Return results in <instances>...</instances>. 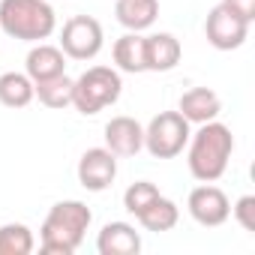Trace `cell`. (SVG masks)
Here are the masks:
<instances>
[{"instance_id":"cell-1","label":"cell","mask_w":255,"mask_h":255,"mask_svg":"<svg viewBox=\"0 0 255 255\" xmlns=\"http://www.w3.org/2000/svg\"><path fill=\"white\" fill-rule=\"evenodd\" d=\"M186 144H189V156H186L189 174L198 183H216L228 171L234 153V135L225 123L219 120L198 123V132H192Z\"/></svg>"},{"instance_id":"cell-2","label":"cell","mask_w":255,"mask_h":255,"mask_svg":"<svg viewBox=\"0 0 255 255\" xmlns=\"http://www.w3.org/2000/svg\"><path fill=\"white\" fill-rule=\"evenodd\" d=\"M93 222V213L84 201H57L42 228H39V249L45 255H72L81 243H84V234Z\"/></svg>"},{"instance_id":"cell-3","label":"cell","mask_w":255,"mask_h":255,"mask_svg":"<svg viewBox=\"0 0 255 255\" xmlns=\"http://www.w3.org/2000/svg\"><path fill=\"white\" fill-rule=\"evenodd\" d=\"M0 30L21 42H42L57 30L48 0H0Z\"/></svg>"},{"instance_id":"cell-4","label":"cell","mask_w":255,"mask_h":255,"mask_svg":"<svg viewBox=\"0 0 255 255\" xmlns=\"http://www.w3.org/2000/svg\"><path fill=\"white\" fill-rule=\"evenodd\" d=\"M123 93V78L111 66H90L72 81V105L75 111L93 117L102 108L114 105Z\"/></svg>"},{"instance_id":"cell-5","label":"cell","mask_w":255,"mask_h":255,"mask_svg":"<svg viewBox=\"0 0 255 255\" xmlns=\"http://www.w3.org/2000/svg\"><path fill=\"white\" fill-rule=\"evenodd\" d=\"M189 120L180 111H159L147 126H144V147L153 159H174L183 153L192 129Z\"/></svg>"},{"instance_id":"cell-6","label":"cell","mask_w":255,"mask_h":255,"mask_svg":"<svg viewBox=\"0 0 255 255\" xmlns=\"http://www.w3.org/2000/svg\"><path fill=\"white\" fill-rule=\"evenodd\" d=\"M105 33L93 15H72L60 30V51L72 60H93L102 51Z\"/></svg>"},{"instance_id":"cell-7","label":"cell","mask_w":255,"mask_h":255,"mask_svg":"<svg viewBox=\"0 0 255 255\" xmlns=\"http://www.w3.org/2000/svg\"><path fill=\"white\" fill-rule=\"evenodd\" d=\"M204 36L216 51H234L246 42L249 36V21L240 18L237 12H231L225 3L213 6L207 21H204Z\"/></svg>"},{"instance_id":"cell-8","label":"cell","mask_w":255,"mask_h":255,"mask_svg":"<svg viewBox=\"0 0 255 255\" xmlns=\"http://www.w3.org/2000/svg\"><path fill=\"white\" fill-rule=\"evenodd\" d=\"M186 207H189V216H192L198 225H204V228H219V225H225L228 216H231V201H228V195H225L219 186H213V183L195 186V189L189 192V198H186Z\"/></svg>"},{"instance_id":"cell-9","label":"cell","mask_w":255,"mask_h":255,"mask_svg":"<svg viewBox=\"0 0 255 255\" xmlns=\"http://www.w3.org/2000/svg\"><path fill=\"white\" fill-rule=\"evenodd\" d=\"M117 177V156L108 147H90L78 159V183L87 192H102Z\"/></svg>"},{"instance_id":"cell-10","label":"cell","mask_w":255,"mask_h":255,"mask_svg":"<svg viewBox=\"0 0 255 255\" xmlns=\"http://www.w3.org/2000/svg\"><path fill=\"white\" fill-rule=\"evenodd\" d=\"M105 147L114 156H135L144 147V126L135 117H111L105 123Z\"/></svg>"},{"instance_id":"cell-11","label":"cell","mask_w":255,"mask_h":255,"mask_svg":"<svg viewBox=\"0 0 255 255\" xmlns=\"http://www.w3.org/2000/svg\"><path fill=\"white\" fill-rule=\"evenodd\" d=\"M183 57L180 39L174 33H150L144 36V69L147 72H171Z\"/></svg>"},{"instance_id":"cell-12","label":"cell","mask_w":255,"mask_h":255,"mask_svg":"<svg viewBox=\"0 0 255 255\" xmlns=\"http://www.w3.org/2000/svg\"><path fill=\"white\" fill-rule=\"evenodd\" d=\"M99 255H138L141 252V234L129 222H105L96 237Z\"/></svg>"},{"instance_id":"cell-13","label":"cell","mask_w":255,"mask_h":255,"mask_svg":"<svg viewBox=\"0 0 255 255\" xmlns=\"http://www.w3.org/2000/svg\"><path fill=\"white\" fill-rule=\"evenodd\" d=\"M24 72L30 75V81H45V78H54V75H63L66 72V54L60 51V45H45V42H36L24 60Z\"/></svg>"},{"instance_id":"cell-14","label":"cell","mask_w":255,"mask_h":255,"mask_svg":"<svg viewBox=\"0 0 255 255\" xmlns=\"http://www.w3.org/2000/svg\"><path fill=\"white\" fill-rule=\"evenodd\" d=\"M177 111L189 120V123H207V120H216L219 111H222V99L216 90L210 87H192L180 96L177 102Z\"/></svg>"},{"instance_id":"cell-15","label":"cell","mask_w":255,"mask_h":255,"mask_svg":"<svg viewBox=\"0 0 255 255\" xmlns=\"http://www.w3.org/2000/svg\"><path fill=\"white\" fill-rule=\"evenodd\" d=\"M114 15L126 30L141 33V30L153 27V21L159 15V0H117Z\"/></svg>"},{"instance_id":"cell-16","label":"cell","mask_w":255,"mask_h":255,"mask_svg":"<svg viewBox=\"0 0 255 255\" xmlns=\"http://www.w3.org/2000/svg\"><path fill=\"white\" fill-rule=\"evenodd\" d=\"M138 222H141V228L144 231H153V234H165V231H171L174 225H177V219H180V207L171 201V198H165L162 192L135 216Z\"/></svg>"},{"instance_id":"cell-17","label":"cell","mask_w":255,"mask_h":255,"mask_svg":"<svg viewBox=\"0 0 255 255\" xmlns=\"http://www.w3.org/2000/svg\"><path fill=\"white\" fill-rule=\"evenodd\" d=\"M114 66H117V72H129V75H135V72H147L144 69V36L141 33H123L117 42H114Z\"/></svg>"},{"instance_id":"cell-18","label":"cell","mask_w":255,"mask_h":255,"mask_svg":"<svg viewBox=\"0 0 255 255\" xmlns=\"http://www.w3.org/2000/svg\"><path fill=\"white\" fill-rule=\"evenodd\" d=\"M33 81L27 72H3L0 75V102L6 108H27L33 102Z\"/></svg>"},{"instance_id":"cell-19","label":"cell","mask_w":255,"mask_h":255,"mask_svg":"<svg viewBox=\"0 0 255 255\" xmlns=\"http://www.w3.org/2000/svg\"><path fill=\"white\" fill-rule=\"evenodd\" d=\"M33 96L45 105V108H66L72 105V78L63 72V75H54V78H45V81H36L33 84Z\"/></svg>"},{"instance_id":"cell-20","label":"cell","mask_w":255,"mask_h":255,"mask_svg":"<svg viewBox=\"0 0 255 255\" xmlns=\"http://www.w3.org/2000/svg\"><path fill=\"white\" fill-rule=\"evenodd\" d=\"M33 246H36L33 231L24 222L0 225V255H30Z\"/></svg>"},{"instance_id":"cell-21","label":"cell","mask_w":255,"mask_h":255,"mask_svg":"<svg viewBox=\"0 0 255 255\" xmlns=\"http://www.w3.org/2000/svg\"><path fill=\"white\" fill-rule=\"evenodd\" d=\"M159 195V189H156V183H150V180H135L129 189L123 192V207H126V213H132V216H138L153 198Z\"/></svg>"},{"instance_id":"cell-22","label":"cell","mask_w":255,"mask_h":255,"mask_svg":"<svg viewBox=\"0 0 255 255\" xmlns=\"http://www.w3.org/2000/svg\"><path fill=\"white\" fill-rule=\"evenodd\" d=\"M231 213H234V219H237V225L243 231H252L255 234V195H240L234 201Z\"/></svg>"},{"instance_id":"cell-23","label":"cell","mask_w":255,"mask_h":255,"mask_svg":"<svg viewBox=\"0 0 255 255\" xmlns=\"http://www.w3.org/2000/svg\"><path fill=\"white\" fill-rule=\"evenodd\" d=\"M222 3H225L231 12H237L240 18H246L249 24L255 21V0H222Z\"/></svg>"}]
</instances>
